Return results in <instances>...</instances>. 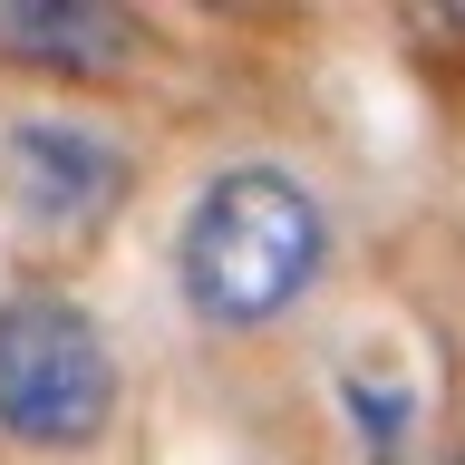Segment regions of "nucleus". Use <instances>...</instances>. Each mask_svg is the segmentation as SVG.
<instances>
[{"label": "nucleus", "instance_id": "f257e3e1", "mask_svg": "<svg viewBox=\"0 0 465 465\" xmlns=\"http://www.w3.org/2000/svg\"><path fill=\"white\" fill-rule=\"evenodd\" d=\"M320 252H330V223L320 203L291 184L282 165H232L213 174L184 213V242H174V272H184V301L213 330H262L282 320L301 291L320 282Z\"/></svg>", "mask_w": 465, "mask_h": 465}, {"label": "nucleus", "instance_id": "f03ea898", "mask_svg": "<svg viewBox=\"0 0 465 465\" xmlns=\"http://www.w3.org/2000/svg\"><path fill=\"white\" fill-rule=\"evenodd\" d=\"M116 407V359L78 301L20 291L0 301V436L20 446H87Z\"/></svg>", "mask_w": 465, "mask_h": 465}, {"label": "nucleus", "instance_id": "7ed1b4c3", "mask_svg": "<svg viewBox=\"0 0 465 465\" xmlns=\"http://www.w3.org/2000/svg\"><path fill=\"white\" fill-rule=\"evenodd\" d=\"M0 155H10V194L58 232H87L126 194V155L97 126H78V116H29V126H10Z\"/></svg>", "mask_w": 465, "mask_h": 465}, {"label": "nucleus", "instance_id": "20e7f679", "mask_svg": "<svg viewBox=\"0 0 465 465\" xmlns=\"http://www.w3.org/2000/svg\"><path fill=\"white\" fill-rule=\"evenodd\" d=\"M126 39H136V20L107 0H0V49L29 58V68L87 78V68H116Z\"/></svg>", "mask_w": 465, "mask_h": 465}, {"label": "nucleus", "instance_id": "39448f33", "mask_svg": "<svg viewBox=\"0 0 465 465\" xmlns=\"http://www.w3.org/2000/svg\"><path fill=\"white\" fill-rule=\"evenodd\" d=\"M349 417H359V446L378 465H398L407 446V388H369V378H349Z\"/></svg>", "mask_w": 465, "mask_h": 465}]
</instances>
